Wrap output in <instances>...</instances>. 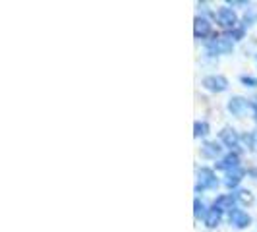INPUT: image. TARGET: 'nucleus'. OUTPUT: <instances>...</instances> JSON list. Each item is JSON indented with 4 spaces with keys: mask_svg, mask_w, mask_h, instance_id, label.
Listing matches in <instances>:
<instances>
[{
    "mask_svg": "<svg viewBox=\"0 0 257 232\" xmlns=\"http://www.w3.org/2000/svg\"><path fill=\"white\" fill-rule=\"evenodd\" d=\"M232 47H234V43H232V39L226 37V35L211 39V41L207 43V51L211 52V54H226V52L232 51Z\"/></svg>",
    "mask_w": 257,
    "mask_h": 232,
    "instance_id": "nucleus-2",
    "label": "nucleus"
},
{
    "mask_svg": "<svg viewBox=\"0 0 257 232\" xmlns=\"http://www.w3.org/2000/svg\"><path fill=\"white\" fill-rule=\"evenodd\" d=\"M193 33H195V37H197V39L207 37V35L211 33V24L207 22L205 18H195V24H193Z\"/></svg>",
    "mask_w": 257,
    "mask_h": 232,
    "instance_id": "nucleus-9",
    "label": "nucleus"
},
{
    "mask_svg": "<svg viewBox=\"0 0 257 232\" xmlns=\"http://www.w3.org/2000/svg\"><path fill=\"white\" fill-rule=\"evenodd\" d=\"M219 186V180L215 176V172L211 168H199L197 172V184H195V192H205V190H215Z\"/></svg>",
    "mask_w": 257,
    "mask_h": 232,
    "instance_id": "nucleus-1",
    "label": "nucleus"
},
{
    "mask_svg": "<svg viewBox=\"0 0 257 232\" xmlns=\"http://www.w3.org/2000/svg\"><path fill=\"white\" fill-rule=\"evenodd\" d=\"M217 20H219V26L224 27V29L236 27V24H238V16L234 14L232 8H220L219 14H217Z\"/></svg>",
    "mask_w": 257,
    "mask_h": 232,
    "instance_id": "nucleus-3",
    "label": "nucleus"
},
{
    "mask_svg": "<svg viewBox=\"0 0 257 232\" xmlns=\"http://www.w3.org/2000/svg\"><path fill=\"white\" fill-rule=\"evenodd\" d=\"M242 83L249 85V87H255V85H257V79H253V77H249V76H242Z\"/></svg>",
    "mask_w": 257,
    "mask_h": 232,
    "instance_id": "nucleus-17",
    "label": "nucleus"
},
{
    "mask_svg": "<svg viewBox=\"0 0 257 232\" xmlns=\"http://www.w3.org/2000/svg\"><path fill=\"white\" fill-rule=\"evenodd\" d=\"M220 151H222V147H220L217 142H207L203 147H201V153H203V157H207V159H217L220 155Z\"/></svg>",
    "mask_w": 257,
    "mask_h": 232,
    "instance_id": "nucleus-12",
    "label": "nucleus"
},
{
    "mask_svg": "<svg viewBox=\"0 0 257 232\" xmlns=\"http://www.w3.org/2000/svg\"><path fill=\"white\" fill-rule=\"evenodd\" d=\"M236 199H238V197H236V195H220L219 199H217V201H215V207H219L220 211H224V209H234V203H236Z\"/></svg>",
    "mask_w": 257,
    "mask_h": 232,
    "instance_id": "nucleus-13",
    "label": "nucleus"
},
{
    "mask_svg": "<svg viewBox=\"0 0 257 232\" xmlns=\"http://www.w3.org/2000/svg\"><path fill=\"white\" fill-rule=\"evenodd\" d=\"M228 4H230V6H247V2H228Z\"/></svg>",
    "mask_w": 257,
    "mask_h": 232,
    "instance_id": "nucleus-20",
    "label": "nucleus"
},
{
    "mask_svg": "<svg viewBox=\"0 0 257 232\" xmlns=\"http://www.w3.org/2000/svg\"><path fill=\"white\" fill-rule=\"evenodd\" d=\"M244 174H245V172L242 170V168H234V170H230V172L226 174V180H224L226 188H236V186L242 182Z\"/></svg>",
    "mask_w": 257,
    "mask_h": 232,
    "instance_id": "nucleus-11",
    "label": "nucleus"
},
{
    "mask_svg": "<svg viewBox=\"0 0 257 232\" xmlns=\"http://www.w3.org/2000/svg\"><path fill=\"white\" fill-rule=\"evenodd\" d=\"M217 168L226 170V172H230V170H234V168H240V159H238V155L228 153L222 161H220L219 165H217Z\"/></svg>",
    "mask_w": 257,
    "mask_h": 232,
    "instance_id": "nucleus-7",
    "label": "nucleus"
},
{
    "mask_svg": "<svg viewBox=\"0 0 257 232\" xmlns=\"http://www.w3.org/2000/svg\"><path fill=\"white\" fill-rule=\"evenodd\" d=\"M220 140L222 143L226 145V147H238V143H240V138H238V134H236V130L232 128H224L220 132Z\"/></svg>",
    "mask_w": 257,
    "mask_h": 232,
    "instance_id": "nucleus-8",
    "label": "nucleus"
},
{
    "mask_svg": "<svg viewBox=\"0 0 257 232\" xmlns=\"http://www.w3.org/2000/svg\"><path fill=\"white\" fill-rule=\"evenodd\" d=\"M249 108L253 110V114H255V118H257V97H253V99L249 101Z\"/></svg>",
    "mask_w": 257,
    "mask_h": 232,
    "instance_id": "nucleus-19",
    "label": "nucleus"
},
{
    "mask_svg": "<svg viewBox=\"0 0 257 232\" xmlns=\"http://www.w3.org/2000/svg\"><path fill=\"white\" fill-rule=\"evenodd\" d=\"M236 197H238V199H240V201H247V203H249V201H251V195H249V192H240L238 193V195H236Z\"/></svg>",
    "mask_w": 257,
    "mask_h": 232,
    "instance_id": "nucleus-18",
    "label": "nucleus"
},
{
    "mask_svg": "<svg viewBox=\"0 0 257 232\" xmlns=\"http://www.w3.org/2000/svg\"><path fill=\"white\" fill-rule=\"evenodd\" d=\"M193 207H195V209H193V213H195V219H201V217L205 219V215H207L205 203H203V201H199V199H195V201H193Z\"/></svg>",
    "mask_w": 257,
    "mask_h": 232,
    "instance_id": "nucleus-15",
    "label": "nucleus"
},
{
    "mask_svg": "<svg viewBox=\"0 0 257 232\" xmlns=\"http://www.w3.org/2000/svg\"><path fill=\"white\" fill-rule=\"evenodd\" d=\"M228 219H230V222L236 226V228H245L249 222H251V219H249V215L245 213V211H242V209H232L230 215H228Z\"/></svg>",
    "mask_w": 257,
    "mask_h": 232,
    "instance_id": "nucleus-5",
    "label": "nucleus"
},
{
    "mask_svg": "<svg viewBox=\"0 0 257 232\" xmlns=\"http://www.w3.org/2000/svg\"><path fill=\"white\" fill-rule=\"evenodd\" d=\"M249 108V101L242 99V97H232L228 101V112H232L234 116H242Z\"/></svg>",
    "mask_w": 257,
    "mask_h": 232,
    "instance_id": "nucleus-6",
    "label": "nucleus"
},
{
    "mask_svg": "<svg viewBox=\"0 0 257 232\" xmlns=\"http://www.w3.org/2000/svg\"><path fill=\"white\" fill-rule=\"evenodd\" d=\"M203 85H205L209 91L222 93V91H226V87H228V81H226V77H222V76H207L205 79H203Z\"/></svg>",
    "mask_w": 257,
    "mask_h": 232,
    "instance_id": "nucleus-4",
    "label": "nucleus"
},
{
    "mask_svg": "<svg viewBox=\"0 0 257 232\" xmlns=\"http://www.w3.org/2000/svg\"><path fill=\"white\" fill-rule=\"evenodd\" d=\"M220 219H222V211H220L219 207H213V209H209L205 215V224L209 228H215V226H219L220 224Z\"/></svg>",
    "mask_w": 257,
    "mask_h": 232,
    "instance_id": "nucleus-10",
    "label": "nucleus"
},
{
    "mask_svg": "<svg viewBox=\"0 0 257 232\" xmlns=\"http://www.w3.org/2000/svg\"><path fill=\"white\" fill-rule=\"evenodd\" d=\"M244 140H245V143L249 145V149L257 151V130H255V132H251V134H247Z\"/></svg>",
    "mask_w": 257,
    "mask_h": 232,
    "instance_id": "nucleus-16",
    "label": "nucleus"
},
{
    "mask_svg": "<svg viewBox=\"0 0 257 232\" xmlns=\"http://www.w3.org/2000/svg\"><path fill=\"white\" fill-rule=\"evenodd\" d=\"M209 134V124L207 122H195L193 124V136L195 138H201V136H207Z\"/></svg>",
    "mask_w": 257,
    "mask_h": 232,
    "instance_id": "nucleus-14",
    "label": "nucleus"
}]
</instances>
